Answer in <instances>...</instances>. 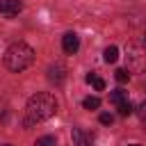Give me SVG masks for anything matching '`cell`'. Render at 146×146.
Here are the masks:
<instances>
[{
	"label": "cell",
	"mask_w": 146,
	"mask_h": 146,
	"mask_svg": "<svg viewBox=\"0 0 146 146\" xmlns=\"http://www.w3.org/2000/svg\"><path fill=\"white\" fill-rule=\"evenodd\" d=\"M57 112V98L48 91H41L36 96H32L27 100V107H25V128L34 125V123H41L46 119H50L52 114Z\"/></svg>",
	"instance_id": "1"
},
{
	"label": "cell",
	"mask_w": 146,
	"mask_h": 146,
	"mask_svg": "<svg viewBox=\"0 0 146 146\" xmlns=\"http://www.w3.org/2000/svg\"><path fill=\"white\" fill-rule=\"evenodd\" d=\"M2 62H5V66H7L11 73H21V71H25V68L34 62V50H32V46H27L25 41H16V43H11V46L5 50Z\"/></svg>",
	"instance_id": "2"
},
{
	"label": "cell",
	"mask_w": 146,
	"mask_h": 146,
	"mask_svg": "<svg viewBox=\"0 0 146 146\" xmlns=\"http://www.w3.org/2000/svg\"><path fill=\"white\" fill-rule=\"evenodd\" d=\"M128 71H132V73L146 71V48H139V46L128 48Z\"/></svg>",
	"instance_id": "3"
},
{
	"label": "cell",
	"mask_w": 146,
	"mask_h": 146,
	"mask_svg": "<svg viewBox=\"0 0 146 146\" xmlns=\"http://www.w3.org/2000/svg\"><path fill=\"white\" fill-rule=\"evenodd\" d=\"M62 48H64L66 55H75L78 48H80V36H78L75 32H66L64 39H62Z\"/></svg>",
	"instance_id": "4"
},
{
	"label": "cell",
	"mask_w": 146,
	"mask_h": 146,
	"mask_svg": "<svg viewBox=\"0 0 146 146\" xmlns=\"http://www.w3.org/2000/svg\"><path fill=\"white\" fill-rule=\"evenodd\" d=\"M21 9H23L21 0H0V14L5 16H16Z\"/></svg>",
	"instance_id": "5"
},
{
	"label": "cell",
	"mask_w": 146,
	"mask_h": 146,
	"mask_svg": "<svg viewBox=\"0 0 146 146\" xmlns=\"http://www.w3.org/2000/svg\"><path fill=\"white\" fill-rule=\"evenodd\" d=\"M64 78H66L64 66L55 64V66H50V68H48V80H50L52 84H62V82H64Z\"/></svg>",
	"instance_id": "6"
},
{
	"label": "cell",
	"mask_w": 146,
	"mask_h": 146,
	"mask_svg": "<svg viewBox=\"0 0 146 146\" xmlns=\"http://www.w3.org/2000/svg\"><path fill=\"white\" fill-rule=\"evenodd\" d=\"M110 100L119 107V105H123V103H128V91H123V89H116V91H112L110 94Z\"/></svg>",
	"instance_id": "7"
},
{
	"label": "cell",
	"mask_w": 146,
	"mask_h": 146,
	"mask_svg": "<svg viewBox=\"0 0 146 146\" xmlns=\"http://www.w3.org/2000/svg\"><path fill=\"white\" fill-rule=\"evenodd\" d=\"M103 59H105L107 64H114V62L119 59V48H116V46H107L105 52H103Z\"/></svg>",
	"instance_id": "8"
},
{
	"label": "cell",
	"mask_w": 146,
	"mask_h": 146,
	"mask_svg": "<svg viewBox=\"0 0 146 146\" xmlns=\"http://www.w3.org/2000/svg\"><path fill=\"white\" fill-rule=\"evenodd\" d=\"M71 137H73V146H89V141H87V137L82 135V130H78V128H73V132H71Z\"/></svg>",
	"instance_id": "9"
},
{
	"label": "cell",
	"mask_w": 146,
	"mask_h": 146,
	"mask_svg": "<svg viewBox=\"0 0 146 146\" xmlns=\"http://www.w3.org/2000/svg\"><path fill=\"white\" fill-rule=\"evenodd\" d=\"M87 82H89V84H94V89H96V91H103V89H105V80H103V78H98V75H94V73H89V75H87Z\"/></svg>",
	"instance_id": "10"
},
{
	"label": "cell",
	"mask_w": 146,
	"mask_h": 146,
	"mask_svg": "<svg viewBox=\"0 0 146 146\" xmlns=\"http://www.w3.org/2000/svg\"><path fill=\"white\" fill-rule=\"evenodd\" d=\"M82 105H84V110H98L100 107V98L98 96H87L82 100Z\"/></svg>",
	"instance_id": "11"
},
{
	"label": "cell",
	"mask_w": 146,
	"mask_h": 146,
	"mask_svg": "<svg viewBox=\"0 0 146 146\" xmlns=\"http://www.w3.org/2000/svg\"><path fill=\"white\" fill-rule=\"evenodd\" d=\"M34 146H57V139L52 135H46V137H39L34 141Z\"/></svg>",
	"instance_id": "12"
},
{
	"label": "cell",
	"mask_w": 146,
	"mask_h": 146,
	"mask_svg": "<svg viewBox=\"0 0 146 146\" xmlns=\"http://www.w3.org/2000/svg\"><path fill=\"white\" fill-rule=\"evenodd\" d=\"M114 78H116V82H128V78H130V73H128V68H119L116 73H114Z\"/></svg>",
	"instance_id": "13"
},
{
	"label": "cell",
	"mask_w": 146,
	"mask_h": 146,
	"mask_svg": "<svg viewBox=\"0 0 146 146\" xmlns=\"http://www.w3.org/2000/svg\"><path fill=\"white\" fill-rule=\"evenodd\" d=\"M119 114H121V116H130V114H132V105H130V100L123 103V105H119Z\"/></svg>",
	"instance_id": "14"
},
{
	"label": "cell",
	"mask_w": 146,
	"mask_h": 146,
	"mask_svg": "<svg viewBox=\"0 0 146 146\" xmlns=\"http://www.w3.org/2000/svg\"><path fill=\"white\" fill-rule=\"evenodd\" d=\"M112 121H114V116H112V114H107V112H103V114H100V123H103V125H110Z\"/></svg>",
	"instance_id": "15"
},
{
	"label": "cell",
	"mask_w": 146,
	"mask_h": 146,
	"mask_svg": "<svg viewBox=\"0 0 146 146\" xmlns=\"http://www.w3.org/2000/svg\"><path fill=\"white\" fill-rule=\"evenodd\" d=\"M139 114H141V119H146V100L141 103V107H139Z\"/></svg>",
	"instance_id": "16"
},
{
	"label": "cell",
	"mask_w": 146,
	"mask_h": 146,
	"mask_svg": "<svg viewBox=\"0 0 146 146\" xmlns=\"http://www.w3.org/2000/svg\"><path fill=\"white\" fill-rule=\"evenodd\" d=\"M130 146H139V144H130Z\"/></svg>",
	"instance_id": "17"
},
{
	"label": "cell",
	"mask_w": 146,
	"mask_h": 146,
	"mask_svg": "<svg viewBox=\"0 0 146 146\" xmlns=\"http://www.w3.org/2000/svg\"><path fill=\"white\" fill-rule=\"evenodd\" d=\"M144 48H146V39H144Z\"/></svg>",
	"instance_id": "18"
},
{
	"label": "cell",
	"mask_w": 146,
	"mask_h": 146,
	"mask_svg": "<svg viewBox=\"0 0 146 146\" xmlns=\"http://www.w3.org/2000/svg\"><path fill=\"white\" fill-rule=\"evenodd\" d=\"M5 146H11V144H5Z\"/></svg>",
	"instance_id": "19"
}]
</instances>
